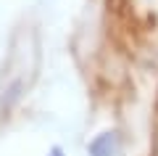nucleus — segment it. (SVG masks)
<instances>
[{"instance_id": "obj_1", "label": "nucleus", "mask_w": 158, "mask_h": 156, "mask_svg": "<svg viewBox=\"0 0 158 156\" xmlns=\"http://www.w3.org/2000/svg\"><path fill=\"white\" fill-rule=\"evenodd\" d=\"M90 156H116L118 154V135L116 132H100L87 145Z\"/></svg>"}, {"instance_id": "obj_2", "label": "nucleus", "mask_w": 158, "mask_h": 156, "mask_svg": "<svg viewBox=\"0 0 158 156\" xmlns=\"http://www.w3.org/2000/svg\"><path fill=\"white\" fill-rule=\"evenodd\" d=\"M50 156H63V151H61V148H58V145H56V148L50 151Z\"/></svg>"}]
</instances>
